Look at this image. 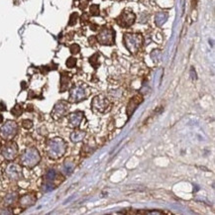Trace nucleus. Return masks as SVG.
I'll list each match as a JSON object with an SVG mask.
<instances>
[{
  "instance_id": "1",
  "label": "nucleus",
  "mask_w": 215,
  "mask_h": 215,
  "mask_svg": "<svg viewBox=\"0 0 215 215\" xmlns=\"http://www.w3.org/2000/svg\"><path fill=\"white\" fill-rule=\"evenodd\" d=\"M66 143L62 138H54L47 143V155L51 159L57 160L62 158L66 152Z\"/></svg>"
},
{
  "instance_id": "2",
  "label": "nucleus",
  "mask_w": 215,
  "mask_h": 215,
  "mask_svg": "<svg viewBox=\"0 0 215 215\" xmlns=\"http://www.w3.org/2000/svg\"><path fill=\"white\" fill-rule=\"evenodd\" d=\"M123 42H124L126 49L131 54H136L143 45V37L141 34L126 33L123 36Z\"/></svg>"
},
{
  "instance_id": "3",
  "label": "nucleus",
  "mask_w": 215,
  "mask_h": 215,
  "mask_svg": "<svg viewBox=\"0 0 215 215\" xmlns=\"http://www.w3.org/2000/svg\"><path fill=\"white\" fill-rule=\"evenodd\" d=\"M21 163L27 168H34L41 161V155L36 148H28L21 155Z\"/></svg>"
},
{
  "instance_id": "4",
  "label": "nucleus",
  "mask_w": 215,
  "mask_h": 215,
  "mask_svg": "<svg viewBox=\"0 0 215 215\" xmlns=\"http://www.w3.org/2000/svg\"><path fill=\"white\" fill-rule=\"evenodd\" d=\"M89 90L85 84H76L72 88L70 93V102H79L84 100L85 98L88 96Z\"/></svg>"
},
{
  "instance_id": "5",
  "label": "nucleus",
  "mask_w": 215,
  "mask_h": 215,
  "mask_svg": "<svg viewBox=\"0 0 215 215\" xmlns=\"http://www.w3.org/2000/svg\"><path fill=\"white\" fill-rule=\"evenodd\" d=\"M97 42H99L101 45L104 46H111L115 42V32L112 28L103 27L99 31V34L97 35Z\"/></svg>"
},
{
  "instance_id": "6",
  "label": "nucleus",
  "mask_w": 215,
  "mask_h": 215,
  "mask_svg": "<svg viewBox=\"0 0 215 215\" xmlns=\"http://www.w3.org/2000/svg\"><path fill=\"white\" fill-rule=\"evenodd\" d=\"M18 131V125L14 121H7L0 128V136L4 140H11L16 136Z\"/></svg>"
},
{
  "instance_id": "7",
  "label": "nucleus",
  "mask_w": 215,
  "mask_h": 215,
  "mask_svg": "<svg viewBox=\"0 0 215 215\" xmlns=\"http://www.w3.org/2000/svg\"><path fill=\"white\" fill-rule=\"evenodd\" d=\"M135 20H136V15H135L133 12L125 10V11H123L117 17L116 22H117V24L120 27L128 28V27L132 26V25L134 24Z\"/></svg>"
},
{
  "instance_id": "8",
  "label": "nucleus",
  "mask_w": 215,
  "mask_h": 215,
  "mask_svg": "<svg viewBox=\"0 0 215 215\" xmlns=\"http://www.w3.org/2000/svg\"><path fill=\"white\" fill-rule=\"evenodd\" d=\"M91 106H92V108L94 110L103 113L110 106V102L108 100V98L105 97L104 95H97V96H95L92 99Z\"/></svg>"
},
{
  "instance_id": "9",
  "label": "nucleus",
  "mask_w": 215,
  "mask_h": 215,
  "mask_svg": "<svg viewBox=\"0 0 215 215\" xmlns=\"http://www.w3.org/2000/svg\"><path fill=\"white\" fill-rule=\"evenodd\" d=\"M68 104L66 101H64V100H60V101L57 102L56 105L54 106V109L52 111V116H53L54 119H60L64 116L66 115L68 111Z\"/></svg>"
},
{
  "instance_id": "10",
  "label": "nucleus",
  "mask_w": 215,
  "mask_h": 215,
  "mask_svg": "<svg viewBox=\"0 0 215 215\" xmlns=\"http://www.w3.org/2000/svg\"><path fill=\"white\" fill-rule=\"evenodd\" d=\"M2 156L8 161H12L17 157L18 155V146L16 143L14 142H11V143H8L4 146V148L2 149L1 152Z\"/></svg>"
},
{
  "instance_id": "11",
  "label": "nucleus",
  "mask_w": 215,
  "mask_h": 215,
  "mask_svg": "<svg viewBox=\"0 0 215 215\" xmlns=\"http://www.w3.org/2000/svg\"><path fill=\"white\" fill-rule=\"evenodd\" d=\"M6 176L12 180H18L22 177V169L17 164H10L6 168Z\"/></svg>"
},
{
  "instance_id": "12",
  "label": "nucleus",
  "mask_w": 215,
  "mask_h": 215,
  "mask_svg": "<svg viewBox=\"0 0 215 215\" xmlns=\"http://www.w3.org/2000/svg\"><path fill=\"white\" fill-rule=\"evenodd\" d=\"M83 118H84V113L81 111H76L72 113L68 116V123H70V127L74 128H78L80 126L81 122H82Z\"/></svg>"
},
{
  "instance_id": "13",
  "label": "nucleus",
  "mask_w": 215,
  "mask_h": 215,
  "mask_svg": "<svg viewBox=\"0 0 215 215\" xmlns=\"http://www.w3.org/2000/svg\"><path fill=\"white\" fill-rule=\"evenodd\" d=\"M142 101H143V97L139 94L135 95V96H133L132 98H131V100L129 101L128 106H127V114H128L129 117H130V116L133 114V112L137 109L138 106L142 103Z\"/></svg>"
},
{
  "instance_id": "14",
  "label": "nucleus",
  "mask_w": 215,
  "mask_h": 215,
  "mask_svg": "<svg viewBox=\"0 0 215 215\" xmlns=\"http://www.w3.org/2000/svg\"><path fill=\"white\" fill-rule=\"evenodd\" d=\"M37 198L34 194H25L20 198V205L23 208H28L34 205Z\"/></svg>"
},
{
  "instance_id": "15",
  "label": "nucleus",
  "mask_w": 215,
  "mask_h": 215,
  "mask_svg": "<svg viewBox=\"0 0 215 215\" xmlns=\"http://www.w3.org/2000/svg\"><path fill=\"white\" fill-rule=\"evenodd\" d=\"M70 82V76L68 74H66V72L62 74V76H60V92H64L68 88Z\"/></svg>"
},
{
  "instance_id": "16",
  "label": "nucleus",
  "mask_w": 215,
  "mask_h": 215,
  "mask_svg": "<svg viewBox=\"0 0 215 215\" xmlns=\"http://www.w3.org/2000/svg\"><path fill=\"white\" fill-rule=\"evenodd\" d=\"M85 135H86V133H85L84 131L76 130L70 134V140H72V142H74V143H78V142H81L84 139Z\"/></svg>"
},
{
  "instance_id": "17",
  "label": "nucleus",
  "mask_w": 215,
  "mask_h": 215,
  "mask_svg": "<svg viewBox=\"0 0 215 215\" xmlns=\"http://www.w3.org/2000/svg\"><path fill=\"white\" fill-rule=\"evenodd\" d=\"M17 199H18V195H17V193H15V192H12V193H8L7 195L4 197V199H3V203H4V205L5 206H11V205H13L14 203H15L16 201H17Z\"/></svg>"
},
{
  "instance_id": "18",
  "label": "nucleus",
  "mask_w": 215,
  "mask_h": 215,
  "mask_svg": "<svg viewBox=\"0 0 215 215\" xmlns=\"http://www.w3.org/2000/svg\"><path fill=\"white\" fill-rule=\"evenodd\" d=\"M168 16H169L168 13H166V12H160V13H158L155 17L156 24L158 25V26H162V25L165 24L166 21L168 20Z\"/></svg>"
},
{
  "instance_id": "19",
  "label": "nucleus",
  "mask_w": 215,
  "mask_h": 215,
  "mask_svg": "<svg viewBox=\"0 0 215 215\" xmlns=\"http://www.w3.org/2000/svg\"><path fill=\"white\" fill-rule=\"evenodd\" d=\"M57 177H58V174L55 170H48V172L46 173L45 175L46 181H49V182H52V183L57 179Z\"/></svg>"
},
{
  "instance_id": "20",
  "label": "nucleus",
  "mask_w": 215,
  "mask_h": 215,
  "mask_svg": "<svg viewBox=\"0 0 215 215\" xmlns=\"http://www.w3.org/2000/svg\"><path fill=\"white\" fill-rule=\"evenodd\" d=\"M74 163H70V162H66L64 164V166H62V173H64V175H70L72 173V171H74Z\"/></svg>"
},
{
  "instance_id": "21",
  "label": "nucleus",
  "mask_w": 215,
  "mask_h": 215,
  "mask_svg": "<svg viewBox=\"0 0 215 215\" xmlns=\"http://www.w3.org/2000/svg\"><path fill=\"white\" fill-rule=\"evenodd\" d=\"M11 113H12V115H14L15 117H19L21 114L23 113V107L20 105V104H16V105L11 109Z\"/></svg>"
},
{
  "instance_id": "22",
  "label": "nucleus",
  "mask_w": 215,
  "mask_h": 215,
  "mask_svg": "<svg viewBox=\"0 0 215 215\" xmlns=\"http://www.w3.org/2000/svg\"><path fill=\"white\" fill-rule=\"evenodd\" d=\"M89 62L92 64V66L94 68H97L99 66V62H98V54H95L92 57L89 59Z\"/></svg>"
},
{
  "instance_id": "23",
  "label": "nucleus",
  "mask_w": 215,
  "mask_h": 215,
  "mask_svg": "<svg viewBox=\"0 0 215 215\" xmlns=\"http://www.w3.org/2000/svg\"><path fill=\"white\" fill-rule=\"evenodd\" d=\"M89 12L92 16H97L99 15V6L97 4H92L89 8Z\"/></svg>"
},
{
  "instance_id": "24",
  "label": "nucleus",
  "mask_w": 215,
  "mask_h": 215,
  "mask_svg": "<svg viewBox=\"0 0 215 215\" xmlns=\"http://www.w3.org/2000/svg\"><path fill=\"white\" fill-rule=\"evenodd\" d=\"M55 188V185L53 184L52 182H49V181H46V183L43 185V190L48 192V191H51Z\"/></svg>"
},
{
  "instance_id": "25",
  "label": "nucleus",
  "mask_w": 215,
  "mask_h": 215,
  "mask_svg": "<svg viewBox=\"0 0 215 215\" xmlns=\"http://www.w3.org/2000/svg\"><path fill=\"white\" fill-rule=\"evenodd\" d=\"M22 126L23 128L28 130V129H31L33 127V122L31 120H29V119H25V120L22 121Z\"/></svg>"
},
{
  "instance_id": "26",
  "label": "nucleus",
  "mask_w": 215,
  "mask_h": 215,
  "mask_svg": "<svg viewBox=\"0 0 215 215\" xmlns=\"http://www.w3.org/2000/svg\"><path fill=\"white\" fill-rule=\"evenodd\" d=\"M76 58L70 57V58H68V60H66V66H68V68H72L74 66H76Z\"/></svg>"
},
{
  "instance_id": "27",
  "label": "nucleus",
  "mask_w": 215,
  "mask_h": 215,
  "mask_svg": "<svg viewBox=\"0 0 215 215\" xmlns=\"http://www.w3.org/2000/svg\"><path fill=\"white\" fill-rule=\"evenodd\" d=\"M70 53L74 54V55H76V54L79 53L80 48H79V46L78 45V44H72V45L70 47Z\"/></svg>"
},
{
  "instance_id": "28",
  "label": "nucleus",
  "mask_w": 215,
  "mask_h": 215,
  "mask_svg": "<svg viewBox=\"0 0 215 215\" xmlns=\"http://www.w3.org/2000/svg\"><path fill=\"white\" fill-rule=\"evenodd\" d=\"M78 13H72V15H70V22H68V25L70 26H74V25H76V20H78Z\"/></svg>"
},
{
  "instance_id": "29",
  "label": "nucleus",
  "mask_w": 215,
  "mask_h": 215,
  "mask_svg": "<svg viewBox=\"0 0 215 215\" xmlns=\"http://www.w3.org/2000/svg\"><path fill=\"white\" fill-rule=\"evenodd\" d=\"M80 21H81V24H82V25H85V24H86V23L89 21L88 15H87V14H85V13H83L82 16H81V18H80Z\"/></svg>"
},
{
  "instance_id": "30",
  "label": "nucleus",
  "mask_w": 215,
  "mask_h": 215,
  "mask_svg": "<svg viewBox=\"0 0 215 215\" xmlns=\"http://www.w3.org/2000/svg\"><path fill=\"white\" fill-rule=\"evenodd\" d=\"M87 6V0H84V2L81 1L80 2V5H79V8H80L81 10H84L85 8H86Z\"/></svg>"
},
{
  "instance_id": "31",
  "label": "nucleus",
  "mask_w": 215,
  "mask_h": 215,
  "mask_svg": "<svg viewBox=\"0 0 215 215\" xmlns=\"http://www.w3.org/2000/svg\"><path fill=\"white\" fill-rule=\"evenodd\" d=\"M0 213L1 214H12L13 212H12L9 208H4V209H2V211L0 212Z\"/></svg>"
},
{
  "instance_id": "32",
  "label": "nucleus",
  "mask_w": 215,
  "mask_h": 215,
  "mask_svg": "<svg viewBox=\"0 0 215 215\" xmlns=\"http://www.w3.org/2000/svg\"><path fill=\"white\" fill-rule=\"evenodd\" d=\"M95 40H97L95 37H91V38H89V43H90V45H94L95 44Z\"/></svg>"
},
{
  "instance_id": "33",
  "label": "nucleus",
  "mask_w": 215,
  "mask_h": 215,
  "mask_svg": "<svg viewBox=\"0 0 215 215\" xmlns=\"http://www.w3.org/2000/svg\"><path fill=\"white\" fill-rule=\"evenodd\" d=\"M0 110H1V111H5L6 110V106L3 102H0Z\"/></svg>"
},
{
  "instance_id": "34",
  "label": "nucleus",
  "mask_w": 215,
  "mask_h": 215,
  "mask_svg": "<svg viewBox=\"0 0 215 215\" xmlns=\"http://www.w3.org/2000/svg\"><path fill=\"white\" fill-rule=\"evenodd\" d=\"M97 28H98V26H97L96 24H91L90 25V29H92L93 31H96Z\"/></svg>"
},
{
  "instance_id": "35",
  "label": "nucleus",
  "mask_w": 215,
  "mask_h": 215,
  "mask_svg": "<svg viewBox=\"0 0 215 215\" xmlns=\"http://www.w3.org/2000/svg\"><path fill=\"white\" fill-rule=\"evenodd\" d=\"M28 107H29V108H27V110H28V111H32V110H33V108H32V105H29Z\"/></svg>"
},
{
  "instance_id": "36",
  "label": "nucleus",
  "mask_w": 215,
  "mask_h": 215,
  "mask_svg": "<svg viewBox=\"0 0 215 215\" xmlns=\"http://www.w3.org/2000/svg\"><path fill=\"white\" fill-rule=\"evenodd\" d=\"M2 122H3V116H2L1 114H0V124H1Z\"/></svg>"
},
{
  "instance_id": "37",
  "label": "nucleus",
  "mask_w": 215,
  "mask_h": 215,
  "mask_svg": "<svg viewBox=\"0 0 215 215\" xmlns=\"http://www.w3.org/2000/svg\"><path fill=\"white\" fill-rule=\"evenodd\" d=\"M1 146H2V143H1V140H0V148H1Z\"/></svg>"
},
{
  "instance_id": "38",
  "label": "nucleus",
  "mask_w": 215,
  "mask_h": 215,
  "mask_svg": "<svg viewBox=\"0 0 215 215\" xmlns=\"http://www.w3.org/2000/svg\"><path fill=\"white\" fill-rule=\"evenodd\" d=\"M87 1H90V0H87Z\"/></svg>"
}]
</instances>
